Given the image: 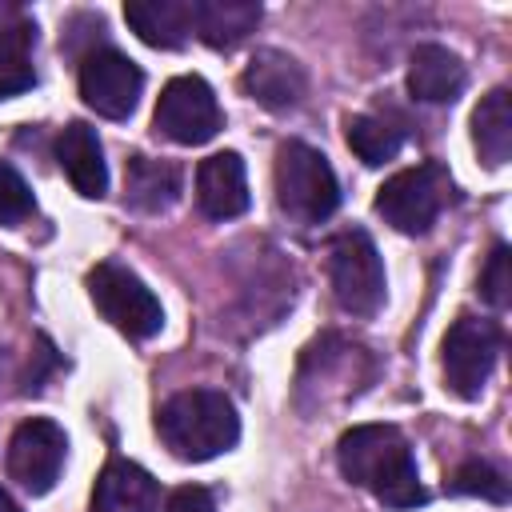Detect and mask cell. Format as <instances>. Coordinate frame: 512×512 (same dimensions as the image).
<instances>
[{
    "mask_svg": "<svg viewBox=\"0 0 512 512\" xmlns=\"http://www.w3.org/2000/svg\"><path fill=\"white\" fill-rule=\"evenodd\" d=\"M472 144L488 168L508 164L512 156V96L508 88H492L472 112Z\"/></svg>",
    "mask_w": 512,
    "mask_h": 512,
    "instance_id": "d6986e66",
    "label": "cell"
},
{
    "mask_svg": "<svg viewBox=\"0 0 512 512\" xmlns=\"http://www.w3.org/2000/svg\"><path fill=\"white\" fill-rule=\"evenodd\" d=\"M36 84L32 68V24L24 12L0 4V100Z\"/></svg>",
    "mask_w": 512,
    "mask_h": 512,
    "instance_id": "ac0fdd59",
    "label": "cell"
},
{
    "mask_svg": "<svg viewBox=\"0 0 512 512\" xmlns=\"http://www.w3.org/2000/svg\"><path fill=\"white\" fill-rule=\"evenodd\" d=\"M480 292L492 308H504L512 300V268H508V244H496L484 272H480Z\"/></svg>",
    "mask_w": 512,
    "mask_h": 512,
    "instance_id": "cb8c5ba5",
    "label": "cell"
},
{
    "mask_svg": "<svg viewBox=\"0 0 512 512\" xmlns=\"http://www.w3.org/2000/svg\"><path fill=\"white\" fill-rule=\"evenodd\" d=\"M144 92V72L116 48L88 52L80 64V96L88 108H96L108 120L132 116L136 100Z\"/></svg>",
    "mask_w": 512,
    "mask_h": 512,
    "instance_id": "30bf717a",
    "label": "cell"
},
{
    "mask_svg": "<svg viewBox=\"0 0 512 512\" xmlns=\"http://www.w3.org/2000/svg\"><path fill=\"white\" fill-rule=\"evenodd\" d=\"M124 192H128V204L140 212H168L180 196V168L168 160L132 156L124 172Z\"/></svg>",
    "mask_w": 512,
    "mask_h": 512,
    "instance_id": "ffe728a7",
    "label": "cell"
},
{
    "mask_svg": "<svg viewBox=\"0 0 512 512\" xmlns=\"http://www.w3.org/2000/svg\"><path fill=\"white\" fill-rule=\"evenodd\" d=\"M132 32L152 48H180L192 36V0H136L124 8Z\"/></svg>",
    "mask_w": 512,
    "mask_h": 512,
    "instance_id": "2e32d148",
    "label": "cell"
},
{
    "mask_svg": "<svg viewBox=\"0 0 512 512\" xmlns=\"http://www.w3.org/2000/svg\"><path fill=\"white\" fill-rule=\"evenodd\" d=\"M196 204L212 220H232L248 208V168L236 152H212L196 168Z\"/></svg>",
    "mask_w": 512,
    "mask_h": 512,
    "instance_id": "8fae6325",
    "label": "cell"
},
{
    "mask_svg": "<svg viewBox=\"0 0 512 512\" xmlns=\"http://www.w3.org/2000/svg\"><path fill=\"white\" fill-rule=\"evenodd\" d=\"M156 504H160V488L152 472L124 456H112L96 476L92 512H156Z\"/></svg>",
    "mask_w": 512,
    "mask_h": 512,
    "instance_id": "4fadbf2b",
    "label": "cell"
},
{
    "mask_svg": "<svg viewBox=\"0 0 512 512\" xmlns=\"http://www.w3.org/2000/svg\"><path fill=\"white\" fill-rule=\"evenodd\" d=\"M164 512H216V504L200 484H184L164 500Z\"/></svg>",
    "mask_w": 512,
    "mask_h": 512,
    "instance_id": "d4e9b609",
    "label": "cell"
},
{
    "mask_svg": "<svg viewBox=\"0 0 512 512\" xmlns=\"http://www.w3.org/2000/svg\"><path fill=\"white\" fill-rule=\"evenodd\" d=\"M0 512H24V508H20V504H16V500H12V496L0 488Z\"/></svg>",
    "mask_w": 512,
    "mask_h": 512,
    "instance_id": "484cf974",
    "label": "cell"
},
{
    "mask_svg": "<svg viewBox=\"0 0 512 512\" xmlns=\"http://www.w3.org/2000/svg\"><path fill=\"white\" fill-rule=\"evenodd\" d=\"M468 72L460 64L456 52H448L444 44H420L408 60V92L424 104H448L464 92Z\"/></svg>",
    "mask_w": 512,
    "mask_h": 512,
    "instance_id": "9a60e30c",
    "label": "cell"
},
{
    "mask_svg": "<svg viewBox=\"0 0 512 512\" xmlns=\"http://www.w3.org/2000/svg\"><path fill=\"white\" fill-rule=\"evenodd\" d=\"M152 124L172 144H204L220 132L224 116H220L216 92L200 76H176V80L164 84Z\"/></svg>",
    "mask_w": 512,
    "mask_h": 512,
    "instance_id": "ba28073f",
    "label": "cell"
},
{
    "mask_svg": "<svg viewBox=\"0 0 512 512\" xmlns=\"http://www.w3.org/2000/svg\"><path fill=\"white\" fill-rule=\"evenodd\" d=\"M448 192H452V180L440 164H416L384 180V188L376 192V212L396 232L420 236L436 224L440 208L448 204Z\"/></svg>",
    "mask_w": 512,
    "mask_h": 512,
    "instance_id": "5b68a950",
    "label": "cell"
},
{
    "mask_svg": "<svg viewBox=\"0 0 512 512\" xmlns=\"http://www.w3.org/2000/svg\"><path fill=\"white\" fill-rule=\"evenodd\" d=\"M500 328L480 316H460L444 336V380L456 396L476 400L496 368Z\"/></svg>",
    "mask_w": 512,
    "mask_h": 512,
    "instance_id": "52a82bcc",
    "label": "cell"
},
{
    "mask_svg": "<svg viewBox=\"0 0 512 512\" xmlns=\"http://www.w3.org/2000/svg\"><path fill=\"white\" fill-rule=\"evenodd\" d=\"M308 88V76L304 68L288 56V52H276V48H260L248 68H244V92L264 104L268 112H284V108H296L300 96Z\"/></svg>",
    "mask_w": 512,
    "mask_h": 512,
    "instance_id": "7c38bea8",
    "label": "cell"
},
{
    "mask_svg": "<svg viewBox=\"0 0 512 512\" xmlns=\"http://www.w3.org/2000/svg\"><path fill=\"white\" fill-rule=\"evenodd\" d=\"M336 460H340V472L356 488L372 492L388 508H416L428 496L416 472V456L392 424L348 428L336 444Z\"/></svg>",
    "mask_w": 512,
    "mask_h": 512,
    "instance_id": "6da1fadb",
    "label": "cell"
},
{
    "mask_svg": "<svg viewBox=\"0 0 512 512\" xmlns=\"http://www.w3.org/2000/svg\"><path fill=\"white\" fill-rule=\"evenodd\" d=\"M260 24V4L252 0H192V32L212 48L240 44Z\"/></svg>",
    "mask_w": 512,
    "mask_h": 512,
    "instance_id": "e0dca14e",
    "label": "cell"
},
{
    "mask_svg": "<svg viewBox=\"0 0 512 512\" xmlns=\"http://www.w3.org/2000/svg\"><path fill=\"white\" fill-rule=\"evenodd\" d=\"M156 432L180 460H212L240 440V416L216 388H188L164 400Z\"/></svg>",
    "mask_w": 512,
    "mask_h": 512,
    "instance_id": "7a4b0ae2",
    "label": "cell"
},
{
    "mask_svg": "<svg viewBox=\"0 0 512 512\" xmlns=\"http://www.w3.org/2000/svg\"><path fill=\"white\" fill-rule=\"evenodd\" d=\"M56 160L68 172L72 188L88 200H100L108 188V164H104V148L96 128H88L84 120H72L60 136H56Z\"/></svg>",
    "mask_w": 512,
    "mask_h": 512,
    "instance_id": "5bb4252c",
    "label": "cell"
},
{
    "mask_svg": "<svg viewBox=\"0 0 512 512\" xmlns=\"http://www.w3.org/2000/svg\"><path fill=\"white\" fill-rule=\"evenodd\" d=\"M88 296H92V304L100 308V316H104L112 328H120L124 336H132V340H148V336H156L160 324H164L160 300H156L152 288H148L136 272H128L124 264H112V260L96 264V268L88 272Z\"/></svg>",
    "mask_w": 512,
    "mask_h": 512,
    "instance_id": "277c9868",
    "label": "cell"
},
{
    "mask_svg": "<svg viewBox=\"0 0 512 512\" xmlns=\"http://www.w3.org/2000/svg\"><path fill=\"white\" fill-rule=\"evenodd\" d=\"M448 488L460 492V496L492 500V504H504V500H508V484H504V476H500L492 464H484V460H468V464H460V468L452 472V484H448Z\"/></svg>",
    "mask_w": 512,
    "mask_h": 512,
    "instance_id": "7402d4cb",
    "label": "cell"
},
{
    "mask_svg": "<svg viewBox=\"0 0 512 512\" xmlns=\"http://www.w3.org/2000/svg\"><path fill=\"white\" fill-rule=\"evenodd\" d=\"M64 452H68V436H64L60 424H52V420H24L12 432V440H8V476L24 492L44 496L60 480Z\"/></svg>",
    "mask_w": 512,
    "mask_h": 512,
    "instance_id": "9c48e42d",
    "label": "cell"
},
{
    "mask_svg": "<svg viewBox=\"0 0 512 512\" xmlns=\"http://www.w3.org/2000/svg\"><path fill=\"white\" fill-rule=\"evenodd\" d=\"M276 204L300 224H320L340 204V184L324 152L312 144L288 140L276 152Z\"/></svg>",
    "mask_w": 512,
    "mask_h": 512,
    "instance_id": "3957f363",
    "label": "cell"
},
{
    "mask_svg": "<svg viewBox=\"0 0 512 512\" xmlns=\"http://www.w3.org/2000/svg\"><path fill=\"white\" fill-rule=\"evenodd\" d=\"M344 136H348V148H352L364 164H372V168L384 164V160H392V156L400 152V132L388 128V124L376 120V116H348Z\"/></svg>",
    "mask_w": 512,
    "mask_h": 512,
    "instance_id": "44dd1931",
    "label": "cell"
},
{
    "mask_svg": "<svg viewBox=\"0 0 512 512\" xmlns=\"http://www.w3.org/2000/svg\"><path fill=\"white\" fill-rule=\"evenodd\" d=\"M328 276H332V296L344 312L352 316H372L384 304V264L364 228L340 232L328 252Z\"/></svg>",
    "mask_w": 512,
    "mask_h": 512,
    "instance_id": "8992f818",
    "label": "cell"
},
{
    "mask_svg": "<svg viewBox=\"0 0 512 512\" xmlns=\"http://www.w3.org/2000/svg\"><path fill=\"white\" fill-rule=\"evenodd\" d=\"M32 208L36 200H32L28 180L8 160H0V224H20L32 216Z\"/></svg>",
    "mask_w": 512,
    "mask_h": 512,
    "instance_id": "603a6c76",
    "label": "cell"
}]
</instances>
